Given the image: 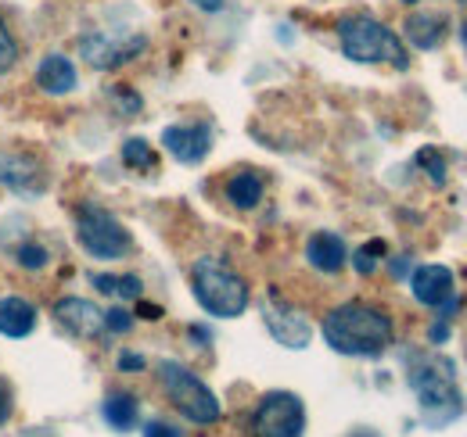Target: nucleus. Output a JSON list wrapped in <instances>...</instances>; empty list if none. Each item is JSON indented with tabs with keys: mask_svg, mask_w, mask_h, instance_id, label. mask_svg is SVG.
Listing matches in <instances>:
<instances>
[{
	"mask_svg": "<svg viewBox=\"0 0 467 437\" xmlns=\"http://www.w3.org/2000/svg\"><path fill=\"white\" fill-rule=\"evenodd\" d=\"M324 340L349 359H378L392 344V316L367 301H346L324 316Z\"/></svg>",
	"mask_w": 467,
	"mask_h": 437,
	"instance_id": "1",
	"label": "nucleus"
},
{
	"mask_svg": "<svg viewBox=\"0 0 467 437\" xmlns=\"http://www.w3.org/2000/svg\"><path fill=\"white\" fill-rule=\"evenodd\" d=\"M410 387L420 401V416L428 427H450L464 412V398L453 377V362L442 355H420L410 366Z\"/></svg>",
	"mask_w": 467,
	"mask_h": 437,
	"instance_id": "2",
	"label": "nucleus"
},
{
	"mask_svg": "<svg viewBox=\"0 0 467 437\" xmlns=\"http://www.w3.org/2000/svg\"><path fill=\"white\" fill-rule=\"evenodd\" d=\"M191 290H194V301L216 320H237L252 301L248 283L216 255H202L191 266Z\"/></svg>",
	"mask_w": 467,
	"mask_h": 437,
	"instance_id": "3",
	"label": "nucleus"
},
{
	"mask_svg": "<svg viewBox=\"0 0 467 437\" xmlns=\"http://www.w3.org/2000/svg\"><path fill=\"white\" fill-rule=\"evenodd\" d=\"M338 40H342V55L359 65H374V61H389L396 68H407L410 55L403 47V40L381 25L370 15H349L338 22Z\"/></svg>",
	"mask_w": 467,
	"mask_h": 437,
	"instance_id": "4",
	"label": "nucleus"
},
{
	"mask_svg": "<svg viewBox=\"0 0 467 437\" xmlns=\"http://www.w3.org/2000/svg\"><path fill=\"white\" fill-rule=\"evenodd\" d=\"M159 381H162V387H166L170 401H173L191 423H198V427L220 423V416H223L220 398L205 387V381H198L187 366H180V362H173V359L159 362Z\"/></svg>",
	"mask_w": 467,
	"mask_h": 437,
	"instance_id": "5",
	"label": "nucleus"
},
{
	"mask_svg": "<svg viewBox=\"0 0 467 437\" xmlns=\"http://www.w3.org/2000/svg\"><path fill=\"white\" fill-rule=\"evenodd\" d=\"M76 240L87 255H94L101 262H116L122 255H130V248H133L130 229L112 212H105L98 205H79L76 208Z\"/></svg>",
	"mask_w": 467,
	"mask_h": 437,
	"instance_id": "6",
	"label": "nucleus"
},
{
	"mask_svg": "<svg viewBox=\"0 0 467 437\" xmlns=\"http://www.w3.org/2000/svg\"><path fill=\"white\" fill-rule=\"evenodd\" d=\"M255 437H302L306 434V405L292 391H270L259 398L252 412Z\"/></svg>",
	"mask_w": 467,
	"mask_h": 437,
	"instance_id": "7",
	"label": "nucleus"
},
{
	"mask_svg": "<svg viewBox=\"0 0 467 437\" xmlns=\"http://www.w3.org/2000/svg\"><path fill=\"white\" fill-rule=\"evenodd\" d=\"M144 47H148L144 36H105V33H90V36H83V44H79L87 65H90V68H101V72H112L119 65L133 61Z\"/></svg>",
	"mask_w": 467,
	"mask_h": 437,
	"instance_id": "8",
	"label": "nucleus"
},
{
	"mask_svg": "<svg viewBox=\"0 0 467 437\" xmlns=\"http://www.w3.org/2000/svg\"><path fill=\"white\" fill-rule=\"evenodd\" d=\"M263 320H266V330L274 333V340L285 344V348H292V351H302L313 340L309 320L298 309H292L288 301H281L274 290H270V305L263 309Z\"/></svg>",
	"mask_w": 467,
	"mask_h": 437,
	"instance_id": "9",
	"label": "nucleus"
},
{
	"mask_svg": "<svg viewBox=\"0 0 467 437\" xmlns=\"http://www.w3.org/2000/svg\"><path fill=\"white\" fill-rule=\"evenodd\" d=\"M162 147L173 155L180 165L205 162L213 147V129L205 122H187V126H166L162 129Z\"/></svg>",
	"mask_w": 467,
	"mask_h": 437,
	"instance_id": "10",
	"label": "nucleus"
},
{
	"mask_svg": "<svg viewBox=\"0 0 467 437\" xmlns=\"http://www.w3.org/2000/svg\"><path fill=\"white\" fill-rule=\"evenodd\" d=\"M55 320H58V327H65L79 340H94L105 333V312L87 298H72V294L61 298L55 305Z\"/></svg>",
	"mask_w": 467,
	"mask_h": 437,
	"instance_id": "11",
	"label": "nucleus"
},
{
	"mask_svg": "<svg viewBox=\"0 0 467 437\" xmlns=\"http://www.w3.org/2000/svg\"><path fill=\"white\" fill-rule=\"evenodd\" d=\"M453 287H457L453 269L435 266V262L417 266V269H413V276H410V290H413V298H417L420 305H428V309L446 305V301L453 298Z\"/></svg>",
	"mask_w": 467,
	"mask_h": 437,
	"instance_id": "12",
	"label": "nucleus"
},
{
	"mask_svg": "<svg viewBox=\"0 0 467 437\" xmlns=\"http://www.w3.org/2000/svg\"><path fill=\"white\" fill-rule=\"evenodd\" d=\"M306 262L317 269V273H342V266L349 262V248L338 233L331 229H320L306 240Z\"/></svg>",
	"mask_w": 467,
	"mask_h": 437,
	"instance_id": "13",
	"label": "nucleus"
},
{
	"mask_svg": "<svg viewBox=\"0 0 467 437\" xmlns=\"http://www.w3.org/2000/svg\"><path fill=\"white\" fill-rule=\"evenodd\" d=\"M76 83H79V72H76V65L65 55H47L36 65V86H40L44 94H51V97L72 94Z\"/></svg>",
	"mask_w": 467,
	"mask_h": 437,
	"instance_id": "14",
	"label": "nucleus"
},
{
	"mask_svg": "<svg viewBox=\"0 0 467 437\" xmlns=\"http://www.w3.org/2000/svg\"><path fill=\"white\" fill-rule=\"evenodd\" d=\"M36 330V305L26 301L22 294H7L0 298V333L11 340H22Z\"/></svg>",
	"mask_w": 467,
	"mask_h": 437,
	"instance_id": "15",
	"label": "nucleus"
},
{
	"mask_svg": "<svg viewBox=\"0 0 467 437\" xmlns=\"http://www.w3.org/2000/svg\"><path fill=\"white\" fill-rule=\"evenodd\" d=\"M101 420L119 431V434H130L133 427H137V420H140V405H137V398L130 394V391H112L105 401H101Z\"/></svg>",
	"mask_w": 467,
	"mask_h": 437,
	"instance_id": "16",
	"label": "nucleus"
},
{
	"mask_svg": "<svg viewBox=\"0 0 467 437\" xmlns=\"http://www.w3.org/2000/svg\"><path fill=\"white\" fill-rule=\"evenodd\" d=\"M0 183L4 187H11V190H18V194H26V190H40V183H44V172H40V165L33 162V158H4L0 162Z\"/></svg>",
	"mask_w": 467,
	"mask_h": 437,
	"instance_id": "17",
	"label": "nucleus"
},
{
	"mask_svg": "<svg viewBox=\"0 0 467 437\" xmlns=\"http://www.w3.org/2000/svg\"><path fill=\"white\" fill-rule=\"evenodd\" d=\"M403 29H407V40L417 51H431L446 36V18L442 15H410Z\"/></svg>",
	"mask_w": 467,
	"mask_h": 437,
	"instance_id": "18",
	"label": "nucleus"
},
{
	"mask_svg": "<svg viewBox=\"0 0 467 437\" xmlns=\"http://www.w3.org/2000/svg\"><path fill=\"white\" fill-rule=\"evenodd\" d=\"M227 201H231L234 208H241V212H252L263 201V179L252 168L234 172L231 179H227Z\"/></svg>",
	"mask_w": 467,
	"mask_h": 437,
	"instance_id": "19",
	"label": "nucleus"
},
{
	"mask_svg": "<svg viewBox=\"0 0 467 437\" xmlns=\"http://www.w3.org/2000/svg\"><path fill=\"white\" fill-rule=\"evenodd\" d=\"M122 162L130 165V168H155L159 165V155H155V147L144 140V137H130L126 144H122Z\"/></svg>",
	"mask_w": 467,
	"mask_h": 437,
	"instance_id": "20",
	"label": "nucleus"
},
{
	"mask_svg": "<svg viewBox=\"0 0 467 437\" xmlns=\"http://www.w3.org/2000/svg\"><path fill=\"white\" fill-rule=\"evenodd\" d=\"M15 262H18L22 269L36 273V269H44V266L51 262V255H47V248H44V244H36V240H26V244H18V251H15Z\"/></svg>",
	"mask_w": 467,
	"mask_h": 437,
	"instance_id": "21",
	"label": "nucleus"
},
{
	"mask_svg": "<svg viewBox=\"0 0 467 437\" xmlns=\"http://www.w3.org/2000/svg\"><path fill=\"white\" fill-rule=\"evenodd\" d=\"M417 165L428 172V179H431V187H446V158L435 151V147H420L417 151Z\"/></svg>",
	"mask_w": 467,
	"mask_h": 437,
	"instance_id": "22",
	"label": "nucleus"
},
{
	"mask_svg": "<svg viewBox=\"0 0 467 437\" xmlns=\"http://www.w3.org/2000/svg\"><path fill=\"white\" fill-rule=\"evenodd\" d=\"M381 255H385V240H370V244H363V248L352 255V269H356L359 276H370L374 269H378Z\"/></svg>",
	"mask_w": 467,
	"mask_h": 437,
	"instance_id": "23",
	"label": "nucleus"
},
{
	"mask_svg": "<svg viewBox=\"0 0 467 437\" xmlns=\"http://www.w3.org/2000/svg\"><path fill=\"white\" fill-rule=\"evenodd\" d=\"M15 61H18V44H15V36H11L7 22L0 18V72H7Z\"/></svg>",
	"mask_w": 467,
	"mask_h": 437,
	"instance_id": "24",
	"label": "nucleus"
},
{
	"mask_svg": "<svg viewBox=\"0 0 467 437\" xmlns=\"http://www.w3.org/2000/svg\"><path fill=\"white\" fill-rule=\"evenodd\" d=\"M105 330L109 333H130L133 330V316L126 309H109L105 312Z\"/></svg>",
	"mask_w": 467,
	"mask_h": 437,
	"instance_id": "25",
	"label": "nucleus"
},
{
	"mask_svg": "<svg viewBox=\"0 0 467 437\" xmlns=\"http://www.w3.org/2000/svg\"><path fill=\"white\" fill-rule=\"evenodd\" d=\"M144 437H183V431L180 427H173V423H166V420H151L144 431H140Z\"/></svg>",
	"mask_w": 467,
	"mask_h": 437,
	"instance_id": "26",
	"label": "nucleus"
},
{
	"mask_svg": "<svg viewBox=\"0 0 467 437\" xmlns=\"http://www.w3.org/2000/svg\"><path fill=\"white\" fill-rule=\"evenodd\" d=\"M144 366H148V359L137 355V351H122V355H119V370H122V373H140Z\"/></svg>",
	"mask_w": 467,
	"mask_h": 437,
	"instance_id": "27",
	"label": "nucleus"
},
{
	"mask_svg": "<svg viewBox=\"0 0 467 437\" xmlns=\"http://www.w3.org/2000/svg\"><path fill=\"white\" fill-rule=\"evenodd\" d=\"M116 101H119V108H122V115H137V111H140V97H137L133 90H126V86L116 90Z\"/></svg>",
	"mask_w": 467,
	"mask_h": 437,
	"instance_id": "28",
	"label": "nucleus"
},
{
	"mask_svg": "<svg viewBox=\"0 0 467 437\" xmlns=\"http://www.w3.org/2000/svg\"><path fill=\"white\" fill-rule=\"evenodd\" d=\"M11 412H15V401H11V387H7V381H0V427H7Z\"/></svg>",
	"mask_w": 467,
	"mask_h": 437,
	"instance_id": "29",
	"label": "nucleus"
},
{
	"mask_svg": "<svg viewBox=\"0 0 467 437\" xmlns=\"http://www.w3.org/2000/svg\"><path fill=\"white\" fill-rule=\"evenodd\" d=\"M90 283L101 290V294H116V283H119V276H109V273H94L90 276Z\"/></svg>",
	"mask_w": 467,
	"mask_h": 437,
	"instance_id": "30",
	"label": "nucleus"
},
{
	"mask_svg": "<svg viewBox=\"0 0 467 437\" xmlns=\"http://www.w3.org/2000/svg\"><path fill=\"white\" fill-rule=\"evenodd\" d=\"M140 320H162V309H155V305H148V301H140Z\"/></svg>",
	"mask_w": 467,
	"mask_h": 437,
	"instance_id": "31",
	"label": "nucleus"
},
{
	"mask_svg": "<svg viewBox=\"0 0 467 437\" xmlns=\"http://www.w3.org/2000/svg\"><path fill=\"white\" fill-rule=\"evenodd\" d=\"M446 337H450V327H446V323H435V330H431V340H435V344H442Z\"/></svg>",
	"mask_w": 467,
	"mask_h": 437,
	"instance_id": "32",
	"label": "nucleus"
},
{
	"mask_svg": "<svg viewBox=\"0 0 467 437\" xmlns=\"http://www.w3.org/2000/svg\"><path fill=\"white\" fill-rule=\"evenodd\" d=\"M187 333H191V337H194V340H198L202 348L209 344V330H205V327H191V330H187Z\"/></svg>",
	"mask_w": 467,
	"mask_h": 437,
	"instance_id": "33",
	"label": "nucleus"
},
{
	"mask_svg": "<svg viewBox=\"0 0 467 437\" xmlns=\"http://www.w3.org/2000/svg\"><path fill=\"white\" fill-rule=\"evenodd\" d=\"M194 7H202V11H220L223 7V0H191Z\"/></svg>",
	"mask_w": 467,
	"mask_h": 437,
	"instance_id": "34",
	"label": "nucleus"
},
{
	"mask_svg": "<svg viewBox=\"0 0 467 437\" xmlns=\"http://www.w3.org/2000/svg\"><path fill=\"white\" fill-rule=\"evenodd\" d=\"M407 259H396V262H392V276H407Z\"/></svg>",
	"mask_w": 467,
	"mask_h": 437,
	"instance_id": "35",
	"label": "nucleus"
},
{
	"mask_svg": "<svg viewBox=\"0 0 467 437\" xmlns=\"http://www.w3.org/2000/svg\"><path fill=\"white\" fill-rule=\"evenodd\" d=\"M403 4H417V0H403Z\"/></svg>",
	"mask_w": 467,
	"mask_h": 437,
	"instance_id": "36",
	"label": "nucleus"
}]
</instances>
